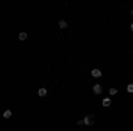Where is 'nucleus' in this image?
I'll return each mask as SVG.
<instances>
[{
    "mask_svg": "<svg viewBox=\"0 0 133 131\" xmlns=\"http://www.w3.org/2000/svg\"><path fill=\"white\" fill-rule=\"evenodd\" d=\"M82 121H83V126H92V124H94V115L89 113V115H85V117H83Z\"/></svg>",
    "mask_w": 133,
    "mask_h": 131,
    "instance_id": "f257e3e1",
    "label": "nucleus"
},
{
    "mask_svg": "<svg viewBox=\"0 0 133 131\" xmlns=\"http://www.w3.org/2000/svg\"><path fill=\"white\" fill-rule=\"evenodd\" d=\"M101 74H103V71L98 69V67H94V69L91 71V76H92V78H101Z\"/></svg>",
    "mask_w": 133,
    "mask_h": 131,
    "instance_id": "f03ea898",
    "label": "nucleus"
},
{
    "mask_svg": "<svg viewBox=\"0 0 133 131\" xmlns=\"http://www.w3.org/2000/svg\"><path fill=\"white\" fill-rule=\"evenodd\" d=\"M92 92H94L96 96H99V94L103 92V87L99 85V83H96V85H92Z\"/></svg>",
    "mask_w": 133,
    "mask_h": 131,
    "instance_id": "7ed1b4c3",
    "label": "nucleus"
},
{
    "mask_svg": "<svg viewBox=\"0 0 133 131\" xmlns=\"http://www.w3.org/2000/svg\"><path fill=\"white\" fill-rule=\"evenodd\" d=\"M46 94H48V91H46L44 87H41V89H37V96H39V98H44Z\"/></svg>",
    "mask_w": 133,
    "mask_h": 131,
    "instance_id": "20e7f679",
    "label": "nucleus"
},
{
    "mask_svg": "<svg viewBox=\"0 0 133 131\" xmlns=\"http://www.w3.org/2000/svg\"><path fill=\"white\" fill-rule=\"evenodd\" d=\"M101 103H103V106H105V108H108V106L112 105V99H110V98H105V99H103Z\"/></svg>",
    "mask_w": 133,
    "mask_h": 131,
    "instance_id": "39448f33",
    "label": "nucleus"
},
{
    "mask_svg": "<svg viewBox=\"0 0 133 131\" xmlns=\"http://www.w3.org/2000/svg\"><path fill=\"white\" fill-rule=\"evenodd\" d=\"M18 39H20V41H27V39H29V34H27V32H20Z\"/></svg>",
    "mask_w": 133,
    "mask_h": 131,
    "instance_id": "423d86ee",
    "label": "nucleus"
},
{
    "mask_svg": "<svg viewBox=\"0 0 133 131\" xmlns=\"http://www.w3.org/2000/svg\"><path fill=\"white\" fill-rule=\"evenodd\" d=\"M115 94H117V89H115V87H110V89H108V98H110V96H115Z\"/></svg>",
    "mask_w": 133,
    "mask_h": 131,
    "instance_id": "0eeeda50",
    "label": "nucleus"
},
{
    "mask_svg": "<svg viewBox=\"0 0 133 131\" xmlns=\"http://www.w3.org/2000/svg\"><path fill=\"white\" fill-rule=\"evenodd\" d=\"M11 117H12V112H11V110L4 112V119H11Z\"/></svg>",
    "mask_w": 133,
    "mask_h": 131,
    "instance_id": "6e6552de",
    "label": "nucleus"
},
{
    "mask_svg": "<svg viewBox=\"0 0 133 131\" xmlns=\"http://www.w3.org/2000/svg\"><path fill=\"white\" fill-rule=\"evenodd\" d=\"M126 92H128V94H133V83H128V85H126Z\"/></svg>",
    "mask_w": 133,
    "mask_h": 131,
    "instance_id": "1a4fd4ad",
    "label": "nucleus"
},
{
    "mask_svg": "<svg viewBox=\"0 0 133 131\" xmlns=\"http://www.w3.org/2000/svg\"><path fill=\"white\" fill-rule=\"evenodd\" d=\"M59 27H61V29H66V27H68V21H66V20H61V21H59Z\"/></svg>",
    "mask_w": 133,
    "mask_h": 131,
    "instance_id": "9d476101",
    "label": "nucleus"
},
{
    "mask_svg": "<svg viewBox=\"0 0 133 131\" xmlns=\"http://www.w3.org/2000/svg\"><path fill=\"white\" fill-rule=\"evenodd\" d=\"M130 29H131V30H133V23H131V25H130Z\"/></svg>",
    "mask_w": 133,
    "mask_h": 131,
    "instance_id": "9b49d317",
    "label": "nucleus"
},
{
    "mask_svg": "<svg viewBox=\"0 0 133 131\" xmlns=\"http://www.w3.org/2000/svg\"><path fill=\"white\" fill-rule=\"evenodd\" d=\"M130 14H131V16H133V9H131V12H130Z\"/></svg>",
    "mask_w": 133,
    "mask_h": 131,
    "instance_id": "f8f14e48",
    "label": "nucleus"
},
{
    "mask_svg": "<svg viewBox=\"0 0 133 131\" xmlns=\"http://www.w3.org/2000/svg\"><path fill=\"white\" fill-rule=\"evenodd\" d=\"M131 78H133V76H131Z\"/></svg>",
    "mask_w": 133,
    "mask_h": 131,
    "instance_id": "ddd939ff",
    "label": "nucleus"
}]
</instances>
